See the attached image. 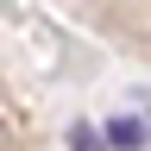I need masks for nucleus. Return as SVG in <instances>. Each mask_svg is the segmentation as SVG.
I'll return each instance as SVG.
<instances>
[{"mask_svg": "<svg viewBox=\"0 0 151 151\" xmlns=\"http://www.w3.org/2000/svg\"><path fill=\"white\" fill-rule=\"evenodd\" d=\"M63 145H69V151H107V139H101V126H94V120H76Z\"/></svg>", "mask_w": 151, "mask_h": 151, "instance_id": "nucleus-2", "label": "nucleus"}, {"mask_svg": "<svg viewBox=\"0 0 151 151\" xmlns=\"http://www.w3.org/2000/svg\"><path fill=\"white\" fill-rule=\"evenodd\" d=\"M101 139H107V151H145L151 120H139V113H113V120H101Z\"/></svg>", "mask_w": 151, "mask_h": 151, "instance_id": "nucleus-1", "label": "nucleus"}]
</instances>
